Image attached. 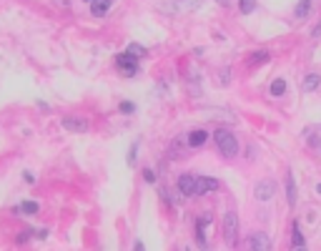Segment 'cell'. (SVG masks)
<instances>
[{
	"label": "cell",
	"mask_w": 321,
	"mask_h": 251,
	"mask_svg": "<svg viewBox=\"0 0 321 251\" xmlns=\"http://www.w3.org/2000/svg\"><path fill=\"white\" fill-rule=\"evenodd\" d=\"M63 128L71 131V133H85V131H88V121L75 118V116H66V118H63Z\"/></svg>",
	"instance_id": "277c9868"
},
{
	"label": "cell",
	"mask_w": 321,
	"mask_h": 251,
	"mask_svg": "<svg viewBox=\"0 0 321 251\" xmlns=\"http://www.w3.org/2000/svg\"><path fill=\"white\" fill-rule=\"evenodd\" d=\"M201 3H203V0H178V8H183V10H196V8H201Z\"/></svg>",
	"instance_id": "ac0fdd59"
},
{
	"label": "cell",
	"mask_w": 321,
	"mask_h": 251,
	"mask_svg": "<svg viewBox=\"0 0 321 251\" xmlns=\"http://www.w3.org/2000/svg\"><path fill=\"white\" fill-rule=\"evenodd\" d=\"M128 53H133L136 58H143V55H146V48L138 46V43H131V46H128Z\"/></svg>",
	"instance_id": "ffe728a7"
},
{
	"label": "cell",
	"mask_w": 321,
	"mask_h": 251,
	"mask_svg": "<svg viewBox=\"0 0 321 251\" xmlns=\"http://www.w3.org/2000/svg\"><path fill=\"white\" fill-rule=\"evenodd\" d=\"M286 199H289V206H296V183H294L291 171H286Z\"/></svg>",
	"instance_id": "30bf717a"
},
{
	"label": "cell",
	"mask_w": 321,
	"mask_h": 251,
	"mask_svg": "<svg viewBox=\"0 0 321 251\" xmlns=\"http://www.w3.org/2000/svg\"><path fill=\"white\" fill-rule=\"evenodd\" d=\"M206 141H208V133H206V131H191V136H188V146H194V149L203 146Z\"/></svg>",
	"instance_id": "8fae6325"
},
{
	"label": "cell",
	"mask_w": 321,
	"mask_h": 251,
	"mask_svg": "<svg viewBox=\"0 0 321 251\" xmlns=\"http://www.w3.org/2000/svg\"><path fill=\"white\" fill-rule=\"evenodd\" d=\"M319 35H321V23H319V25L314 28V38H319Z\"/></svg>",
	"instance_id": "cb8c5ba5"
},
{
	"label": "cell",
	"mask_w": 321,
	"mask_h": 251,
	"mask_svg": "<svg viewBox=\"0 0 321 251\" xmlns=\"http://www.w3.org/2000/svg\"><path fill=\"white\" fill-rule=\"evenodd\" d=\"M266 60H269V53L261 50V53H253V55L248 58V66H259V63H266Z\"/></svg>",
	"instance_id": "e0dca14e"
},
{
	"label": "cell",
	"mask_w": 321,
	"mask_h": 251,
	"mask_svg": "<svg viewBox=\"0 0 321 251\" xmlns=\"http://www.w3.org/2000/svg\"><path fill=\"white\" fill-rule=\"evenodd\" d=\"M219 181L216 178H208V176H201L196 178V194H211V191H219Z\"/></svg>",
	"instance_id": "8992f818"
},
{
	"label": "cell",
	"mask_w": 321,
	"mask_h": 251,
	"mask_svg": "<svg viewBox=\"0 0 321 251\" xmlns=\"http://www.w3.org/2000/svg\"><path fill=\"white\" fill-rule=\"evenodd\" d=\"M88 3H91V0H88Z\"/></svg>",
	"instance_id": "4316f807"
},
{
	"label": "cell",
	"mask_w": 321,
	"mask_h": 251,
	"mask_svg": "<svg viewBox=\"0 0 321 251\" xmlns=\"http://www.w3.org/2000/svg\"><path fill=\"white\" fill-rule=\"evenodd\" d=\"M271 93H273V96H284V93H286V80H284V78H276V80L271 83Z\"/></svg>",
	"instance_id": "2e32d148"
},
{
	"label": "cell",
	"mask_w": 321,
	"mask_h": 251,
	"mask_svg": "<svg viewBox=\"0 0 321 251\" xmlns=\"http://www.w3.org/2000/svg\"><path fill=\"white\" fill-rule=\"evenodd\" d=\"M248 246H251V249H256V251H269L271 241H269L264 234H253V236L248 239Z\"/></svg>",
	"instance_id": "ba28073f"
},
{
	"label": "cell",
	"mask_w": 321,
	"mask_h": 251,
	"mask_svg": "<svg viewBox=\"0 0 321 251\" xmlns=\"http://www.w3.org/2000/svg\"><path fill=\"white\" fill-rule=\"evenodd\" d=\"M291 246H294V249H301V246H304V234L298 231V224L291 226Z\"/></svg>",
	"instance_id": "7c38bea8"
},
{
	"label": "cell",
	"mask_w": 321,
	"mask_h": 251,
	"mask_svg": "<svg viewBox=\"0 0 321 251\" xmlns=\"http://www.w3.org/2000/svg\"><path fill=\"white\" fill-rule=\"evenodd\" d=\"M116 63H118V68L125 73V75H133L136 73V68H138V60H136V55L133 53H121L118 58H116Z\"/></svg>",
	"instance_id": "3957f363"
},
{
	"label": "cell",
	"mask_w": 321,
	"mask_h": 251,
	"mask_svg": "<svg viewBox=\"0 0 321 251\" xmlns=\"http://www.w3.org/2000/svg\"><path fill=\"white\" fill-rule=\"evenodd\" d=\"M133 111H136V106H133L131 100H123V103H121V113L128 116V113H133Z\"/></svg>",
	"instance_id": "44dd1931"
},
{
	"label": "cell",
	"mask_w": 321,
	"mask_h": 251,
	"mask_svg": "<svg viewBox=\"0 0 321 251\" xmlns=\"http://www.w3.org/2000/svg\"><path fill=\"white\" fill-rule=\"evenodd\" d=\"M216 146H219V151H221L226 158H233V156L239 153V141L233 138V133L226 131V128H219V131H216Z\"/></svg>",
	"instance_id": "6da1fadb"
},
{
	"label": "cell",
	"mask_w": 321,
	"mask_h": 251,
	"mask_svg": "<svg viewBox=\"0 0 321 251\" xmlns=\"http://www.w3.org/2000/svg\"><path fill=\"white\" fill-rule=\"evenodd\" d=\"M311 13V0H298V5H296V18H309Z\"/></svg>",
	"instance_id": "4fadbf2b"
},
{
	"label": "cell",
	"mask_w": 321,
	"mask_h": 251,
	"mask_svg": "<svg viewBox=\"0 0 321 251\" xmlns=\"http://www.w3.org/2000/svg\"><path fill=\"white\" fill-rule=\"evenodd\" d=\"M239 8H241L244 15H248V13L256 10V0H239Z\"/></svg>",
	"instance_id": "d6986e66"
},
{
	"label": "cell",
	"mask_w": 321,
	"mask_h": 251,
	"mask_svg": "<svg viewBox=\"0 0 321 251\" xmlns=\"http://www.w3.org/2000/svg\"><path fill=\"white\" fill-rule=\"evenodd\" d=\"M216 3H221V5H228V3H231V0H216Z\"/></svg>",
	"instance_id": "d4e9b609"
},
{
	"label": "cell",
	"mask_w": 321,
	"mask_h": 251,
	"mask_svg": "<svg viewBox=\"0 0 321 251\" xmlns=\"http://www.w3.org/2000/svg\"><path fill=\"white\" fill-rule=\"evenodd\" d=\"M111 3H113V0H93V3H91V13H93L96 18H103L105 13H108Z\"/></svg>",
	"instance_id": "9c48e42d"
},
{
	"label": "cell",
	"mask_w": 321,
	"mask_h": 251,
	"mask_svg": "<svg viewBox=\"0 0 321 251\" xmlns=\"http://www.w3.org/2000/svg\"><path fill=\"white\" fill-rule=\"evenodd\" d=\"M18 211H20V214L33 216V214H38V203H35V201H23V203L18 206Z\"/></svg>",
	"instance_id": "9a60e30c"
},
{
	"label": "cell",
	"mask_w": 321,
	"mask_h": 251,
	"mask_svg": "<svg viewBox=\"0 0 321 251\" xmlns=\"http://www.w3.org/2000/svg\"><path fill=\"white\" fill-rule=\"evenodd\" d=\"M236 234H239V219L233 211H228L223 216V239L228 246H236Z\"/></svg>",
	"instance_id": "7a4b0ae2"
},
{
	"label": "cell",
	"mask_w": 321,
	"mask_h": 251,
	"mask_svg": "<svg viewBox=\"0 0 321 251\" xmlns=\"http://www.w3.org/2000/svg\"><path fill=\"white\" fill-rule=\"evenodd\" d=\"M178 194L194 196V194H196V178H194V176H181V178H178Z\"/></svg>",
	"instance_id": "52a82bcc"
},
{
	"label": "cell",
	"mask_w": 321,
	"mask_h": 251,
	"mask_svg": "<svg viewBox=\"0 0 321 251\" xmlns=\"http://www.w3.org/2000/svg\"><path fill=\"white\" fill-rule=\"evenodd\" d=\"M319 83H321V78H319L316 73H309V75L304 78V91H316Z\"/></svg>",
	"instance_id": "5bb4252c"
},
{
	"label": "cell",
	"mask_w": 321,
	"mask_h": 251,
	"mask_svg": "<svg viewBox=\"0 0 321 251\" xmlns=\"http://www.w3.org/2000/svg\"><path fill=\"white\" fill-rule=\"evenodd\" d=\"M143 178H146L148 183H153V181H156V174H153L151 169H146V171H143Z\"/></svg>",
	"instance_id": "603a6c76"
},
{
	"label": "cell",
	"mask_w": 321,
	"mask_h": 251,
	"mask_svg": "<svg viewBox=\"0 0 321 251\" xmlns=\"http://www.w3.org/2000/svg\"><path fill=\"white\" fill-rule=\"evenodd\" d=\"M273 194H276V183L271 178H264V181L256 183V199L259 201H269Z\"/></svg>",
	"instance_id": "5b68a950"
},
{
	"label": "cell",
	"mask_w": 321,
	"mask_h": 251,
	"mask_svg": "<svg viewBox=\"0 0 321 251\" xmlns=\"http://www.w3.org/2000/svg\"><path fill=\"white\" fill-rule=\"evenodd\" d=\"M316 194H319V196H321V183H319V186H316Z\"/></svg>",
	"instance_id": "484cf974"
},
{
	"label": "cell",
	"mask_w": 321,
	"mask_h": 251,
	"mask_svg": "<svg viewBox=\"0 0 321 251\" xmlns=\"http://www.w3.org/2000/svg\"><path fill=\"white\" fill-rule=\"evenodd\" d=\"M136 151H138V143H133V146H131V151H128V163H131V166L136 163Z\"/></svg>",
	"instance_id": "7402d4cb"
}]
</instances>
